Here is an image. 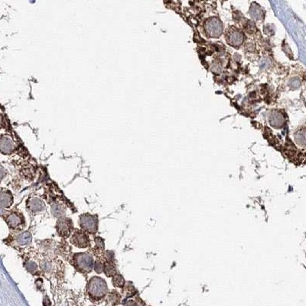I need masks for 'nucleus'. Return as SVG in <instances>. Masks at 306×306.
Returning <instances> with one entry per match:
<instances>
[{"instance_id":"nucleus-11","label":"nucleus","mask_w":306,"mask_h":306,"mask_svg":"<svg viewBox=\"0 0 306 306\" xmlns=\"http://www.w3.org/2000/svg\"><path fill=\"white\" fill-rule=\"evenodd\" d=\"M32 240V236L31 233L28 231L23 232L19 234H18L15 238V243L19 245V246H27L28 244H30Z\"/></svg>"},{"instance_id":"nucleus-14","label":"nucleus","mask_w":306,"mask_h":306,"mask_svg":"<svg viewBox=\"0 0 306 306\" xmlns=\"http://www.w3.org/2000/svg\"><path fill=\"white\" fill-rule=\"evenodd\" d=\"M113 285L116 288H120V289H123L126 285V281L124 278L122 277V275L116 274L113 277Z\"/></svg>"},{"instance_id":"nucleus-3","label":"nucleus","mask_w":306,"mask_h":306,"mask_svg":"<svg viewBox=\"0 0 306 306\" xmlns=\"http://www.w3.org/2000/svg\"><path fill=\"white\" fill-rule=\"evenodd\" d=\"M78 224L82 230L88 234H96L98 231L99 219L97 215L90 214H83L79 217Z\"/></svg>"},{"instance_id":"nucleus-2","label":"nucleus","mask_w":306,"mask_h":306,"mask_svg":"<svg viewBox=\"0 0 306 306\" xmlns=\"http://www.w3.org/2000/svg\"><path fill=\"white\" fill-rule=\"evenodd\" d=\"M108 288L106 281L101 277L94 276L87 283V292L89 297L93 300H100L107 295Z\"/></svg>"},{"instance_id":"nucleus-15","label":"nucleus","mask_w":306,"mask_h":306,"mask_svg":"<svg viewBox=\"0 0 306 306\" xmlns=\"http://www.w3.org/2000/svg\"><path fill=\"white\" fill-rule=\"evenodd\" d=\"M24 266L26 269L29 273L32 275H34L38 272V265L35 262L32 261V260H27L25 262Z\"/></svg>"},{"instance_id":"nucleus-18","label":"nucleus","mask_w":306,"mask_h":306,"mask_svg":"<svg viewBox=\"0 0 306 306\" xmlns=\"http://www.w3.org/2000/svg\"><path fill=\"white\" fill-rule=\"evenodd\" d=\"M94 270L98 274L103 272V260L102 259H97L94 263Z\"/></svg>"},{"instance_id":"nucleus-6","label":"nucleus","mask_w":306,"mask_h":306,"mask_svg":"<svg viewBox=\"0 0 306 306\" xmlns=\"http://www.w3.org/2000/svg\"><path fill=\"white\" fill-rule=\"evenodd\" d=\"M71 243L77 248L84 249L90 246V240L88 233L82 230L74 229L71 237Z\"/></svg>"},{"instance_id":"nucleus-7","label":"nucleus","mask_w":306,"mask_h":306,"mask_svg":"<svg viewBox=\"0 0 306 306\" xmlns=\"http://www.w3.org/2000/svg\"><path fill=\"white\" fill-rule=\"evenodd\" d=\"M26 208L30 214L34 215L44 211L46 209V204L39 197H29L26 202Z\"/></svg>"},{"instance_id":"nucleus-16","label":"nucleus","mask_w":306,"mask_h":306,"mask_svg":"<svg viewBox=\"0 0 306 306\" xmlns=\"http://www.w3.org/2000/svg\"><path fill=\"white\" fill-rule=\"evenodd\" d=\"M54 245L52 244V243L51 241H48V240H45V242H43L41 245V248L42 249V252L45 254H52V252H54Z\"/></svg>"},{"instance_id":"nucleus-5","label":"nucleus","mask_w":306,"mask_h":306,"mask_svg":"<svg viewBox=\"0 0 306 306\" xmlns=\"http://www.w3.org/2000/svg\"><path fill=\"white\" fill-rule=\"evenodd\" d=\"M56 230L58 235L63 238H68L72 235L74 227L71 219L68 217H61L58 218L55 226Z\"/></svg>"},{"instance_id":"nucleus-10","label":"nucleus","mask_w":306,"mask_h":306,"mask_svg":"<svg viewBox=\"0 0 306 306\" xmlns=\"http://www.w3.org/2000/svg\"><path fill=\"white\" fill-rule=\"evenodd\" d=\"M103 272L107 277H113L117 274L116 265L114 260L103 259Z\"/></svg>"},{"instance_id":"nucleus-19","label":"nucleus","mask_w":306,"mask_h":306,"mask_svg":"<svg viewBox=\"0 0 306 306\" xmlns=\"http://www.w3.org/2000/svg\"><path fill=\"white\" fill-rule=\"evenodd\" d=\"M127 306H138L137 304H136V302H135L134 301H133V300H130V301H129L128 302H127Z\"/></svg>"},{"instance_id":"nucleus-9","label":"nucleus","mask_w":306,"mask_h":306,"mask_svg":"<svg viewBox=\"0 0 306 306\" xmlns=\"http://www.w3.org/2000/svg\"><path fill=\"white\" fill-rule=\"evenodd\" d=\"M13 195L10 190L2 189L0 193V205L2 208H10L13 204Z\"/></svg>"},{"instance_id":"nucleus-17","label":"nucleus","mask_w":306,"mask_h":306,"mask_svg":"<svg viewBox=\"0 0 306 306\" xmlns=\"http://www.w3.org/2000/svg\"><path fill=\"white\" fill-rule=\"evenodd\" d=\"M120 299V294L118 293L117 292L113 290L109 294L108 296V301H109L110 303L112 304H117L119 301Z\"/></svg>"},{"instance_id":"nucleus-13","label":"nucleus","mask_w":306,"mask_h":306,"mask_svg":"<svg viewBox=\"0 0 306 306\" xmlns=\"http://www.w3.org/2000/svg\"><path fill=\"white\" fill-rule=\"evenodd\" d=\"M40 266L42 271L47 273V274H52L54 272V268H55V264L52 260L50 259H45L41 261Z\"/></svg>"},{"instance_id":"nucleus-8","label":"nucleus","mask_w":306,"mask_h":306,"mask_svg":"<svg viewBox=\"0 0 306 306\" xmlns=\"http://www.w3.org/2000/svg\"><path fill=\"white\" fill-rule=\"evenodd\" d=\"M95 246L92 249V252L95 256L97 259H103L105 252H104V249H105V244H104V240L103 238L97 237H95L94 239Z\"/></svg>"},{"instance_id":"nucleus-1","label":"nucleus","mask_w":306,"mask_h":306,"mask_svg":"<svg viewBox=\"0 0 306 306\" xmlns=\"http://www.w3.org/2000/svg\"><path fill=\"white\" fill-rule=\"evenodd\" d=\"M71 263L75 270L84 274L91 272L94 267V258L89 252L74 253L72 256Z\"/></svg>"},{"instance_id":"nucleus-12","label":"nucleus","mask_w":306,"mask_h":306,"mask_svg":"<svg viewBox=\"0 0 306 306\" xmlns=\"http://www.w3.org/2000/svg\"><path fill=\"white\" fill-rule=\"evenodd\" d=\"M51 212H52L53 217H57V218H61V217H63L65 215L66 209H65L64 206L62 204L54 203L52 205Z\"/></svg>"},{"instance_id":"nucleus-4","label":"nucleus","mask_w":306,"mask_h":306,"mask_svg":"<svg viewBox=\"0 0 306 306\" xmlns=\"http://www.w3.org/2000/svg\"><path fill=\"white\" fill-rule=\"evenodd\" d=\"M5 221L9 229L18 230H21L25 226V219L21 213L17 211H10L6 214Z\"/></svg>"}]
</instances>
